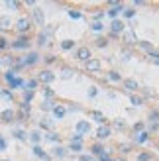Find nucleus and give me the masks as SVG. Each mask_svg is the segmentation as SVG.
Wrapping results in <instances>:
<instances>
[{
    "label": "nucleus",
    "instance_id": "4468645a",
    "mask_svg": "<svg viewBox=\"0 0 159 161\" xmlns=\"http://www.w3.org/2000/svg\"><path fill=\"white\" fill-rule=\"evenodd\" d=\"M33 153L37 155V157H41V159H45V161H47V159H49V155H47V153H45V151H43V149H41V148H40V145H35V148H33Z\"/></svg>",
    "mask_w": 159,
    "mask_h": 161
},
{
    "label": "nucleus",
    "instance_id": "6ab92c4d",
    "mask_svg": "<svg viewBox=\"0 0 159 161\" xmlns=\"http://www.w3.org/2000/svg\"><path fill=\"white\" fill-rule=\"evenodd\" d=\"M53 155H55V157H65V149L63 148H55L53 149Z\"/></svg>",
    "mask_w": 159,
    "mask_h": 161
},
{
    "label": "nucleus",
    "instance_id": "1a4fd4ad",
    "mask_svg": "<svg viewBox=\"0 0 159 161\" xmlns=\"http://www.w3.org/2000/svg\"><path fill=\"white\" fill-rule=\"evenodd\" d=\"M37 59H40L37 53H30L28 57H24V65H35L37 63Z\"/></svg>",
    "mask_w": 159,
    "mask_h": 161
},
{
    "label": "nucleus",
    "instance_id": "b1692460",
    "mask_svg": "<svg viewBox=\"0 0 159 161\" xmlns=\"http://www.w3.org/2000/svg\"><path fill=\"white\" fill-rule=\"evenodd\" d=\"M151 159V153H139L138 155V161H149Z\"/></svg>",
    "mask_w": 159,
    "mask_h": 161
},
{
    "label": "nucleus",
    "instance_id": "0eeeda50",
    "mask_svg": "<svg viewBox=\"0 0 159 161\" xmlns=\"http://www.w3.org/2000/svg\"><path fill=\"white\" fill-rule=\"evenodd\" d=\"M86 69H88V71H98V69H100V61L90 57L88 61H86Z\"/></svg>",
    "mask_w": 159,
    "mask_h": 161
},
{
    "label": "nucleus",
    "instance_id": "ea45409f",
    "mask_svg": "<svg viewBox=\"0 0 159 161\" xmlns=\"http://www.w3.org/2000/svg\"><path fill=\"white\" fill-rule=\"evenodd\" d=\"M79 161H94V157H88V155H81Z\"/></svg>",
    "mask_w": 159,
    "mask_h": 161
},
{
    "label": "nucleus",
    "instance_id": "2f4dec72",
    "mask_svg": "<svg viewBox=\"0 0 159 161\" xmlns=\"http://www.w3.org/2000/svg\"><path fill=\"white\" fill-rule=\"evenodd\" d=\"M6 6H8V8H14V10H16V8H20L22 4H20V2H10V0H8V2H6Z\"/></svg>",
    "mask_w": 159,
    "mask_h": 161
},
{
    "label": "nucleus",
    "instance_id": "a19ab883",
    "mask_svg": "<svg viewBox=\"0 0 159 161\" xmlns=\"http://www.w3.org/2000/svg\"><path fill=\"white\" fill-rule=\"evenodd\" d=\"M81 140H83V135H81V134H75V135H73V140H71V142H81Z\"/></svg>",
    "mask_w": 159,
    "mask_h": 161
},
{
    "label": "nucleus",
    "instance_id": "f3484780",
    "mask_svg": "<svg viewBox=\"0 0 159 161\" xmlns=\"http://www.w3.org/2000/svg\"><path fill=\"white\" fill-rule=\"evenodd\" d=\"M61 47H63L65 51H69V49H73V47H75V41H71V39H65V41L61 43Z\"/></svg>",
    "mask_w": 159,
    "mask_h": 161
},
{
    "label": "nucleus",
    "instance_id": "4c0bfd02",
    "mask_svg": "<svg viewBox=\"0 0 159 161\" xmlns=\"http://www.w3.org/2000/svg\"><path fill=\"white\" fill-rule=\"evenodd\" d=\"M102 28H104V26H102L100 22H94V24H93V30H96V32H98V30H102Z\"/></svg>",
    "mask_w": 159,
    "mask_h": 161
},
{
    "label": "nucleus",
    "instance_id": "aec40b11",
    "mask_svg": "<svg viewBox=\"0 0 159 161\" xmlns=\"http://www.w3.org/2000/svg\"><path fill=\"white\" fill-rule=\"evenodd\" d=\"M37 43L40 45H47V35L45 33H40V35H37Z\"/></svg>",
    "mask_w": 159,
    "mask_h": 161
},
{
    "label": "nucleus",
    "instance_id": "473e14b6",
    "mask_svg": "<svg viewBox=\"0 0 159 161\" xmlns=\"http://www.w3.org/2000/svg\"><path fill=\"white\" fill-rule=\"evenodd\" d=\"M106 43H108V41H106L104 38H98V39H96V45H98V47H106Z\"/></svg>",
    "mask_w": 159,
    "mask_h": 161
},
{
    "label": "nucleus",
    "instance_id": "39448f33",
    "mask_svg": "<svg viewBox=\"0 0 159 161\" xmlns=\"http://www.w3.org/2000/svg\"><path fill=\"white\" fill-rule=\"evenodd\" d=\"M33 20H35V24H37V26H43L45 18H43V12H41V8H35V10H33Z\"/></svg>",
    "mask_w": 159,
    "mask_h": 161
},
{
    "label": "nucleus",
    "instance_id": "dca6fc26",
    "mask_svg": "<svg viewBox=\"0 0 159 161\" xmlns=\"http://www.w3.org/2000/svg\"><path fill=\"white\" fill-rule=\"evenodd\" d=\"M147 140H149V134H147V132H141V134H138V138H136L138 143H143V142H147Z\"/></svg>",
    "mask_w": 159,
    "mask_h": 161
},
{
    "label": "nucleus",
    "instance_id": "c9c22d12",
    "mask_svg": "<svg viewBox=\"0 0 159 161\" xmlns=\"http://www.w3.org/2000/svg\"><path fill=\"white\" fill-rule=\"evenodd\" d=\"M132 104H136V106H139V104H141V98L134 94V96H132Z\"/></svg>",
    "mask_w": 159,
    "mask_h": 161
},
{
    "label": "nucleus",
    "instance_id": "cd10ccee",
    "mask_svg": "<svg viewBox=\"0 0 159 161\" xmlns=\"http://www.w3.org/2000/svg\"><path fill=\"white\" fill-rule=\"evenodd\" d=\"M81 148H83V143L81 142H71V149H73V151H79Z\"/></svg>",
    "mask_w": 159,
    "mask_h": 161
},
{
    "label": "nucleus",
    "instance_id": "ddd939ff",
    "mask_svg": "<svg viewBox=\"0 0 159 161\" xmlns=\"http://www.w3.org/2000/svg\"><path fill=\"white\" fill-rule=\"evenodd\" d=\"M77 130H79V134L83 135L85 132H88V130H90V126H88V122H85V120H81V122L77 124Z\"/></svg>",
    "mask_w": 159,
    "mask_h": 161
},
{
    "label": "nucleus",
    "instance_id": "c03bdc74",
    "mask_svg": "<svg viewBox=\"0 0 159 161\" xmlns=\"http://www.w3.org/2000/svg\"><path fill=\"white\" fill-rule=\"evenodd\" d=\"M45 96H47V98H51V96H53V90H49V89H45Z\"/></svg>",
    "mask_w": 159,
    "mask_h": 161
},
{
    "label": "nucleus",
    "instance_id": "bb28decb",
    "mask_svg": "<svg viewBox=\"0 0 159 161\" xmlns=\"http://www.w3.org/2000/svg\"><path fill=\"white\" fill-rule=\"evenodd\" d=\"M41 108H43V110H53V102H51V100H45V102L41 104Z\"/></svg>",
    "mask_w": 159,
    "mask_h": 161
},
{
    "label": "nucleus",
    "instance_id": "f257e3e1",
    "mask_svg": "<svg viewBox=\"0 0 159 161\" xmlns=\"http://www.w3.org/2000/svg\"><path fill=\"white\" fill-rule=\"evenodd\" d=\"M53 79H55V75H53L51 71H41L40 75H37V81H40V83H45V84H49V83H53Z\"/></svg>",
    "mask_w": 159,
    "mask_h": 161
},
{
    "label": "nucleus",
    "instance_id": "f03ea898",
    "mask_svg": "<svg viewBox=\"0 0 159 161\" xmlns=\"http://www.w3.org/2000/svg\"><path fill=\"white\" fill-rule=\"evenodd\" d=\"M30 24H32V22H30V18H20L18 22H16V30H18L20 33H24V32H28V30H30Z\"/></svg>",
    "mask_w": 159,
    "mask_h": 161
},
{
    "label": "nucleus",
    "instance_id": "9d476101",
    "mask_svg": "<svg viewBox=\"0 0 159 161\" xmlns=\"http://www.w3.org/2000/svg\"><path fill=\"white\" fill-rule=\"evenodd\" d=\"M96 138L98 140H106V138H110V128H98V132H96Z\"/></svg>",
    "mask_w": 159,
    "mask_h": 161
},
{
    "label": "nucleus",
    "instance_id": "4be33fe9",
    "mask_svg": "<svg viewBox=\"0 0 159 161\" xmlns=\"http://www.w3.org/2000/svg\"><path fill=\"white\" fill-rule=\"evenodd\" d=\"M73 75H75V73L71 71L69 67H67V69H63V75H61V77H63V79H71V77H73Z\"/></svg>",
    "mask_w": 159,
    "mask_h": 161
},
{
    "label": "nucleus",
    "instance_id": "f8f14e48",
    "mask_svg": "<svg viewBox=\"0 0 159 161\" xmlns=\"http://www.w3.org/2000/svg\"><path fill=\"white\" fill-rule=\"evenodd\" d=\"M124 87H126L128 90H138L139 89V84L136 83L134 79H126V81H124Z\"/></svg>",
    "mask_w": 159,
    "mask_h": 161
},
{
    "label": "nucleus",
    "instance_id": "49530a36",
    "mask_svg": "<svg viewBox=\"0 0 159 161\" xmlns=\"http://www.w3.org/2000/svg\"><path fill=\"white\" fill-rule=\"evenodd\" d=\"M45 61H47V63H53V61H55V57H53V55H47Z\"/></svg>",
    "mask_w": 159,
    "mask_h": 161
},
{
    "label": "nucleus",
    "instance_id": "a878e982",
    "mask_svg": "<svg viewBox=\"0 0 159 161\" xmlns=\"http://www.w3.org/2000/svg\"><path fill=\"white\" fill-rule=\"evenodd\" d=\"M93 116L96 118V122H100V124H102V122H106V118L102 116V114H100V112H93Z\"/></svg>",
    "mask_w": 159,
    "mask_h": 161
},
{
    "label": "nucleus",
    "instance_id": "37998d69",
    "mask_svg": "<svg viewBox=\"0 0 159 161\" xmlns=\"http://www.w3.org/2000/svg\"><path fill=\"white\" fill-rule=\"evenodd\" d=\"M69 16H71V18H81V14L79 12H73V10L69 12Z\"/></svg>",
    "mask_w": 159,
    "mask_h": 161
},
{
    "label": "nucleus",
    "instance_id": "79ce46f5",
    "mask_svg": "<svg viewBox=\"0 0 159 161\" xmlns=\"http://www.w3.org/2000/svg\"><path fill=\"white\" fill-rule=\"evenodd\" d=\"M151 59H153V61H155V63L159 65V53H151Z\"/></svg>",
    "mask_w": 159,
    "mask_h": 161
},
{
    "label": "nucleus",
    "instance_id": "a211bd4d",
    "mask_svg": "<svg viewBox=\"0 0 159 161\" xmlns=\"http://www.w3.org/2000/svg\"><path fill=\"white\" fill-rule=\"evenodd\" d=\"M126 41H128V43H138L136 33H134V32H128V33H126Z\"/></svg>",
    "mask_w": 159,
    "mask_h": 161
},
{
    "label": "nucleus",
    "instance_id": "f704fd0d",
    "mask_svg": "<svg viewBox=\"0 0 159 161\" xmlns=\"http://www.w3.org/2000/svg\"><path fill=\"white\" fill-rule=\"evenodd\" d=\"M8 47V39L6 38H0V49H6Z\"/></svg>",
    "mask_w": 159,
    "mask_h": 161
},
{
    "label": "nucleus",
    "instance_id": "c756f323",
    "mask_svg": "<svg viewBox=\"0 0 159 161\" xmlns=\"http://www.w3.org/2000/svg\"><path fill=\"white\" fill-rule=\"evenodd\" d=\"M47 140H51V142H59V135L53 134V132H49V134H47Z\"/></svg>",
    "mask_w": 159,
    "mask_h": 161
},
{
    "label": "nucleus",
    "instance_id": "393cba45",
    "mask_svg": "<svg viewBox=\"0 0 159 161\" xmlns=\"http://www.w3.org/2000/svg\"><path fill=\"white\" fill-rule=\"evenodd\" d=\"M134 14H136V10H132V8H124V16H126V18H134Z\"/></svg>",
    "mask_w": 159,
    "mask_h": 161
},
{
    "label": "nucleus",
    "instance_id": "c85d7f7f",
    "mask_svg": "<svg viewBox=\"0 0 159 161\" xmlns=\"http://www.w3.org/2000/svg\"><path fill=\"white\" fill-rule=\"evenodd\" d=\"M108 77L112 79V81H116V83H118L120 79H122V77H120V75H118V73H116V71H110V75H108Z\"/></svg>",
    "mask_w": 159,
    "mask_h": 161
},
{
    "label": "nucleus",
    "instance_id": "7c9ffc66",
    "mask_svg": "<svg viewBox=\"0 0 159 161\" xmlns=\"http://www.w3.org/2000/svg\"><path fill=\"white\" fill-rule=\"evenodd\" d=\"M14 135H16L18 140H26V134H24L22 130H16V132H14Z\"/></svg>",
    "mask_w": 159,
    "mask_h": 161
},
{
    "label": "nucleus",
    "instance_id": "9b49d317",
    "mask_svg": "<svg viewBox=\"0 0 159 161\" xmlns=\"http://www.w3.org/2000/svg\"><path fill=\"white\" fill-rule=\"evenodd\" d=\"M10 24H12V22H10V18H8V16H2V18H0V30H2V32L10 30Z\"/></svg>",
    "mask_w": 159,
    "mask_h": 161
},
{
    "label": "nucleus",
    "instance_id": "6e6552de",
    "mask_svg": "<svg viewBox=\"0 0 159 161\" xmlns=\"http://www.w3.org/2000/svg\"><path fill=\"white\" fill-rule=\"evenodd\" d=\"M0 118H2V122H14V118H16V114H14L12 110H4V112L0 114Z\"/></svg>",
    "mask_w": 159,
    "mask_h": 161
},
{
    "label": "nucleus",
    "instance_id": "2eb2a0df",
    "mask_svg": "<svg viewBox=\"0 0 159 161\" xmlns=\"http://www.w3.org/2000/svg\"><path fill=\"white\" fill-rule=\"evenodd\" d=\"M65 112H67V110L63 108V106H53V114H55L57 118H63V116H65Z\"/></svg>",
    "mask_w": 159,
    "mask_h": 161
},
{
    "label": "nucleus",
    "instance_id": "5701e85b",
    "mask_svg": "<svg viewBox=\"0 0 159 161\" xmlns=\"http://www.w3.org/2000/svg\"><path fill=\"white\" fill-rule=\"evenodd\" d=\"M40 126H41L43 130H51V126H53V124L49 122V120H41V122H40Z\"/></svg>",
    "mask_w": 159,
    "mask_h": 161
},
{
    "label": "nucleus",
    "instance_id": "423d86ee",
    "mask_svg": "<svg viewBox=\"0 0 159 161\" xmlns=\"http://www.w3.org/2000/svg\"><path fill=\"white\" fill-rule=\"evenodd\" d=\"M124 32V22H120V20H114L112 22V33L114 35H118V33Z\"/></svg>",
    "mask_w": 159,
    "mask_h": 161
},
{
    "label": "nucleus",
    "instance_id": "de8ad7c7",
    "mask_svg": "<svg viewBox=\"0 0 159 161\" xmlns=\"http://www.w3.org/2000/svg\"><path fill=\"white\" fill-rule=\"evenodd\" d=\"M4 148H6V142H4V140L0 138V149H4Z\"/></svg>",
    "mask_w": 159,
    "mask_h": 161
},
{
    "label": "nucleus",
    "instance_id": "20e7f679",
    "mask_svg": "<svg viewBox=\"0 0 159 161\" xmlns=\"http://www.w3.org/2000/svg\"><path fill=\"white\" fill-rule=\"evenodd\" d=\"M77 59L88 61V59H90V49H88V47H79V49H77Z\"/></svg>",
    "mask_w": 159,
    "mask_h": 161
},
{
    "label": "nucleus",
    "instance_id": "58836bf2",
    "mask_svg": "<svg viewBox=\"0 0 159 161\" xmlns=\"http://www.w3.org/2000/svg\"><path fill=\"white\" fill-rule=\"evenodd\" d=\"M136 130H138V132H141V130H143V124H141V122H138L136 126H134V132H136Z\"/></svg>",
    "mask_w": 159,
    "mask_h": 161
},
{
    "label": "nucleus",
    "instance_id": "e433bc0d",
    "mask_svg": "<svg viewBox=\"0 0 159 161\" xmlns=\"http://www.w3.org/2000/svg\"><path fill=\"white\" fill-rule=\"evenodd\" d=\"M94 153H96V155H102V151H104V149H102V145H94Z\"/></svg>",
    "mask_w": 159,
    "mask_h": 161
},
{
    "label": "nucleus",
    "instance_id": "7ed1b4c3",
    "mask_svg": "<svg viewBox=\"0 0 159 161\" xmlns=\"http://www.w3.org/2000/svg\"><path fill=\"white\" fill-rule=\"evenodd\" d=\"M12 47H14V49H28V47H30V39L22 35V38H18L12 43Z\"/></svg>",
    "mask_w": 159,
    "mask_h": 161
},
{
    "label": "nucleus",
    "instance_id": "72a5a7b5",
    "mask_svg": "<svg viewBox=\"0 0 159 161\" xmlns=\"http://www.w3.org/2000/svg\"><path fill=\"white\" fill-rule=\"evenodd\" d=\"M0 94H2V98H6V100H12V92H8V90H2Z\"/></svg>",
    "mask_w": 159,
    "mask_h": 161
},
{
    "label": "nucleus",
    "instance_id": "412c9836",
    "mask_svg": "<svg viewBox=\"0 0 159 161\" xmlns=\"http://www.w3.org/2000/svg\"><path fill=\"white\" fill-rule=\"evenodd\" d=\"M30 138H32V142L33 143H37L41 140V135H40V132H32V134H30Z\"/></svg>",
    "mask_w": 159,
    "mask_h": 161
},
{
    "label": "nucleus",
    "instance_id": "a18cd8bd",
    "mask_svg": "<svg viewBox=\"0 0 159 161\" xmlns=\"http://www.w3.org/2000/svg\"><path fill=\"white\" fill-rule=\"evenodd\" d=\"M88 96H96V89H90V90H88Z\"/></svg>",
    "mask_w": 159,
    "mask_h": 161
}]
</instances>
